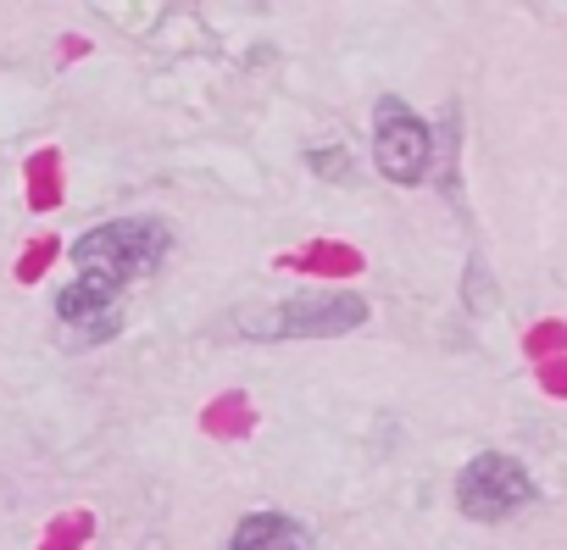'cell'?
<instances>
[{"instance_id":"cell-1","label":"cell","mask_w":567,"mask_h":550,"mask_svg":"<svg viewBox=\"0 0 567 550\" xmlns=\"http://www.w3.org/2000/svg\"><path fill=\"white\" fill-rule=\"evenodd\" d=\"M162 256H167V222H156V217L101 222V228H90L73 245L79 279L95 284V290H106V295H123V284L128 279H145Z\"/></svg>"},{"instance_id":"cell-2","label":"cell","mask_w":567,"mask_h":550,"mask_svg":"<svg viewBox=\"0 0 567 550\" xmlns=\"http://www.w3.org/2000/svg\"><path fill=\"white\" fill-rule=\"evenodd\" d=\"M267 323H256L250 334H267V340H334V334H351L368 323V301L351 295V290H301L290 301H278L261 312Z\"/></svg>"},{"instance_id":"cell-3","label":"cell","mask_w":567,"mask_h":550,"mask_svg":"<svg viewBox=\"0 0 567 550\" xmlns=\"http://www.w3.org/2000/svg\"><path fill=\"white\" fill-rule=\"evenodd\" d=\"M528 500H534L528 467L512 461V456H501V450H484V456L467 461L462 478H456V511L473 517V522H506V517H517Z\"/></svg>"},{"instance_id":"cell-4","label":"cell","mask_w":567,"mask_h":550,"mask_svg":"<svg viewBox=\"0 0 567 550\" xmlns=\"http://www.w3.org/2000/svg\"><path fill=\"white\" fill-rule=\"evenodd\" d=\"M429 156H434L429 123L406 101L384 95L373 106V162H379V173L390 184H423L429 178Z\"/></svg>"},{"instance_id":"cell-5","label":"cell","mask_w":567,"mask_h":550,"mask_svg":"<svg viewBox=\"0 0 567 550\" xmlns=\"http://www.w3.org/2000/svg\"><path fill=\"white\" fill-rule=\"evenodd\" d=\"M112 307H117V295H106V290H95V284H84V279H73V284L56 295V318H62V329H68L79 345L117 329Z\"/></svg>"},{"instance_id":"cell-6","label":"cell","mask_w":567,"mask_h":550,"mask_svg":"<svg viewBox=\"0 0 567 550\" xmlns=\"http://www.w3.org/2000/svg\"><path fill=\"white\" fill-rule=\"evenodd\" d=\"M234 550H307V533L284 511H261L234 528Z\"/></svg>"}]
</instances>
